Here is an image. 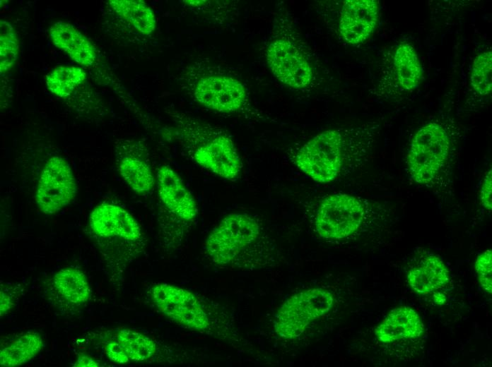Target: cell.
I'll use <instances>...</instances> for the list:
<instances>
[{"label": "cell", "instance_id": "1", "mask_svg": "<svg viewBox=\"0 0 492 367\" xmlns=\"http://www.w3.org/2000/svg\"><path fill=\"white\" fill-rule=\"evenodd\" d=\"M450 142L445 128L430 122L414 134L406 156V165L412 181L423 186L435 183L445 166Z\"/></svg>", "mask_w": 492, "mask_h": 367}, {"label": "cell", "instance_id": "2", "mask_svg": "<svg viewBox=\"0 0 492 367\" xmlns=\"http://www.w3.org/2000/svg\"><path fill=\"white\" fill-rule=\"evenodd\" d=\"M89 228L105 254L109 250L140 247L143 232L136 219L124 207L102 202L90 212Z\"/></svg>", "mask_w": 492, "mask_h": 367}, {"label": "cell", "instance_id": "3", "mask_svg": "<svg viewBox=\"0 0 492 367\" xmlns=\"http://www.w3.org/2000/svg\"><path fill=\"white\" fill-rule=\"evenodd\" d=\"M260 233L255 218L245 213H231L211 231L204 243V250L214 263L230 265L257 241Z\"/></svg>", "mask_w": 492, "mask_h": 367}, {"label": "cell", "instance_id": "4", "mask_svg": "<svg viewBox=\"0 0 492 367\" xmlns=\"http://www.w3.org/2000/svg\"><path fill=\"white\" fill-rule=\"evenodd\" d=\"M344 138L336 129L324 131L297 152V167L316 182H332L339 174L344 164Z\"/></svg>", "mask_w": 492, "mask_h": 367}, {"label": "cell", "instance_id": "5", "mask_svg": "<svg viewBox=\"0 0 492 367\" xmlns=\"http://www.w3.org/2000/svg\"><path fill=\"white\" fill-rule=\"evenodd\" d=\"M334 302L332 294L322 288L297 293L280 307L275 317L276 333L285 339L300 336L310 323L327 313Z\"/></svg>", "mask_w": 492, "mask_h": 367}, {"label": "cell", "instance_id": "6", "mask_svg": "<svg viewBox=\"0 0 492 367\" xmlns=\"http://www.w3.org/2000/svg\"><path fill=\"white\" fill-rule=\"evenodd\" d=\"M364 203L358 197L335 193L325 197L315 217V229L326 239H343L353 234L366 217Z\"/></svg>", "mask_w": 492, "mask_h": 367}, {"label": "cell", "instance_id": "7", "mask_svg": "<svg viewBox=\"0 0 492 367\" xmlns=\"http://www.w3.org/2000/svg\"><path fill=\"white\" fill-rule=\"evenodd\" d=\"M77 193V182L69 162L52 156L40 172L35 193L37 207L45 214L53 215L68 206Z\"/></svg>", "mask_w": 492, "mask_h": 367}, {"label": "cell", "instance_id": "8", "mask_svg": "<svg viewBox=\"0 0 492 367\" xmlns=\"http://www.w3.org/2000/svg\"><path fill=\"white\" fill-rule=\"evenodd\" d=\"M151 296L158 309L176 323L199 332L209 327L208 314L192 292L176 285L160 283L153 287Z\"/></svg>", "mask_w": 492, "mask_h": 367}, {"label": "cell", "instance_id": "9", "mask_svg": "<svg viewBox=\"0 0 492 367\" xmlns=\"http://www.w3.org/2000/svg\"><path fill=\"white\" fill-rule=\"evenodd\" d=\"M192 95L204 107L221 113H232L244 104L247 92L237 79L224 75L205 74L193 83Z\"/></svg>", "mask_w": 492, "mask_h": 367}, {"label": "cell", "instance_id": "10", "mask_svg": "<svg viewBox=\"0 0 492 367\" xmlns=\"http://www.w3.org/2000/svg\"><path fill=\"white\" fill-rule=\"evenodd\" d=\"M270 71L281 83L296 89L308 87L312 79L308 61L290 41L276 39L266 52Z\"/></svg>", "mask_w": 492, "mask_h": 367}, {"label": "cell", "instance_id": "11", "mask_svg": "<svg viewBox=\"0 0 492 367\" xmlns=\"http://www.w3.org/2000/svg\"><path fill=\"white\" fill-rule=\"evenodd\" d=\"M201 167L228 180L235 179L242 168L233 140L226 135L216 134L197 147L193 154Z\"/></svg>", "mask_w": 492, "mask_h": 367}, {"label": "cell", "instance_id": "12", "mask_svg": "<svg viewBox=\"0 0 492 367\" xmlns=\"http://www.w3.org/2000/svg\"><path fill=\"white\" fill-rule=\"evenodd\" d=\"M378 11V3L375 0L344 1L339 21L344 40L351 44L365 41L376 26Z\"/></svg>", "mask_w": 492, "mask_h": 367}, {"label": "cell", "instance_id": "13", "mask_svg": "<svg viewBox=\"0 0 492 367\" xmlns=\"http://www.w3.org/2000/svg\"><path fill=\"white\" fill-rule=\"evenodd\" d=\"M157 186L159 198L170 212L183 221L190 222L196 218L198 208L195 199L170 167H160Z\"/></svg>", "mask_w": 492, "mask_h": 367}, {"label": "cell", "instance_id": "14", "mask_svg": "<svg viewBox=\"0 0 492 367\" xmlns=\"http://www.w3.org/2000/svg\"><path fill=\"white\" fill-rule=\"evenodd\" d=\"M117 171L129 188L139 195L150 192L156 184L144 149L136 144L124 143L117 155Z\"/></svg>", "mask_w": 492, "mask_h": 367}, {"label": "cell", "instance_id": "15", "mask_svg": "<svg viewBox=\"0 0 492 367\" xmlns=\"http://www.w3.org/2000/svg\"><path fill=\"white\" fill-rule=\"evenodd\" d=\"M49 35L52 44L77 64L90 66L95 61L94 46L71 24L57 21L49 28Z\"/></svg>", "mask_w": 492, "mask_h": 367}, {"label": "cell", "instance_id": "16", "mask_svg": "<svg viewBox=\"0 0 492 367\" xmlns=\"http://www.w3.org/2000/svg\"><path fill=\"white\" fill-rule=\"evenodd\" d=\"M423 325L417 313L410 307L401 306L392 310L375 328L377 338L385 343L403 339L419 337Z\"/></svg>", "mask_w": 492, "mask_h": 367}, {"label": "cell", "instance_id": "17", "mask_svg": "<svg viewBox=\"0 0 492 367\" xmlns=\"http://www.w3.org/2000/svg\"><path fill=\"white\" fill-rule=\"evenodd\" d=\"M407 281L416 293L426 294L444 287L449 281V272L439 257L430 254L409 270Z\"/></svg>", "mask_w": 492, "mask_h": 367}, {"label": "cell", "instance_id": "18", "mask_svg": "<svg viewBox=\"0 0 492 367\" xmlns=\"http://www.w3.org/2000/svg\"><path fill=\"white\" fill-rule=\"evenodd\" d=\"M108 4L118 16L139 32L149 35L155 30V14L144 1L110 0Z\"/></svg>", "mask_w": 492, "mask_h": 367}, {"label": "cell", "instance_id": "19", "mask_svg": "<svg viewBox=\"0 0 492 367\" xmlns=\"http://www.w3.org/2000/svg\"><path fill=\"white\" fill-rule=\"evenodd\" d=\"M53 283L59 295L72 304H82L88 301L90 288L84 273L69 267L55 273Z\"/></svg>", "mask_w": 492, "mask_h": 367}, {"label": "cell", "instance_id": "20", "mask_svg": "<svg viewBox=\"0 0 492 367\" xmlns=\"http://www.w3.org/2000/svg\"><path fill=\"white\" fill-rule=\"evenodd\" d=\"M394 65L401 86L406 90L417 88L422 76V68L414 47L401 42L396 49Z\"/></svg>", "mask_w": 492, "mask_h": 367}, {"label": "cell", "instance_id": "21", "mask_svg": "<svg viewBox=\"0 0 492 367\" xmlns=\"http://www.w3.org/2000/svg\"><path fill=\"white\" fill-rule=\"evenodd\" d=\"M41 337L28 332L12 342L0 351V364L4 367L21 366L33 359L42 349Z\"/></svg>", "mask_w": 492, "mask_h": 367}, {"label": "cell", "instance_id": "22", "mask_svg": "<svg viewBox=\"0 0 492 367\" xmlns=\"http://www.w3.org/2000/svg\"><path fill=\"white\" fill-rule=\"evenodd\" d=\"M86 76V72L80 67L60 66L46 76V85L53 95L64 98L69 96L84 81Z\"/></svg>", "mask_w": 492, "mask_h": 367}, {"label": "cell", "instance_id": "23", "mask_svg": "<svg viewBox=\"0 0 492 367\" xmlns=\"http://www.w3.org/2000/svg\"><path fill=\"white\" fill-rule=\"evenodd\" d=\"M116 338L130 360L146 361L156 351V344L154 341L141 332L129 329H122L117 332Z\"/></svg>", "mask_w": 492, "mask_h": 367}, {"label": "cell", "instance_id": "24", "mask_svg": "<svg viewBox=\"0 0 492 367\" xmlns=\"http://www.w3.org/2000/svg\"><path fill=\"white\" fill-rule=\"evenodd\" d=\"M19 43L16 32L8 22L0 20V73H6L18 58Z\"/></svg>", "mask_w": 492, "mask_h": 367}, {"label": "cell", "instance_id": "25", "mask_svg": "<svg viewBox=\"0 0 492 367\" xmlns=\"http://www.w3.org/2000/svg\"><path fill=\"white\" fill-rule=\"evenodd\" d=\"M492 52L478 54L473 62L470 82L473 89L481 95H489L492 89Z\"/></svg>", "mask_w": 492, "mask_h": 367}, {"label": "cell", "instance_id": "26", "mask_svg": "<svg viewBox=\"0 0 492 367\" xmlns=\"http://www.w3.org/2000/svg\"><path fill=\"white\" fill-rule=\"evenodd\" d=\"M475 269L481 287L488 294L492 291V253L486 250L479 255L475 263Z\"/></svg>", "mask_w": 492, "mask_h": 367}, {"label": "cell", "instance_id": "27", "mask_svg": "<svg viewBox=\"0 0 492 367\" xmlns=\"http://www.w3.org/2000/svg\"><path fill=\"white\" fill-rule=\"evenodd\" d=\"M105 354L111 361L117 363H127L130 360L124 348L117 341L110 342L106 345Z\"/></svg>", "mask_w": 492, "mask_h": 367}, {"label": "cell", "instance_id": "28", "mask_svg": "<svg viewBox=\"0 0 492 367\" xmlns=\"http://www.w3.org/2000/svg\"><path fill=\"white\" fill-rule=\"evenodd\" d=\"M492 173L491 169L486 174L480 190L481 205L488 210H491L492 199Z\"/></svg>", "mask_w": 492, "mask_h": 367}, {"label": "cell", "instance_id": "29", "mask_svg": "<svg viewBox=\"0 0 492 367\" xmlns=\"http://www.w3.org/2000/svg\"><path fill=\"white\" fill-rule=\"evenodd\" d=\"M0 296V313L2 317L14 306L16 294L8 289H1Z\"/></svg>", "mask_w": 492, "mask_h": 367}, {"label": "cell", "instance_id": "30", "mask_svg": "<svg viewBox=\"0 0 492 367\" xmlns=\"http://www.w3.org/2000/svg\"><path fill=\"white\" fill-rule=\"evenodd\" d=\"M74 367H97L99 363L92 357L86 355L78 356L76 361L73 364Z\"/></svg>", "mask_w": 492, "mask_h": 367}, {"label": "cell", "instance_id": "31", "mask_svg": "<svg viewBox=\"0 0 492 367\" xmlns=\"http://www.w3.org/2000/svg\"><path fill=\"white\" fill-rule=\"evenodd\" d=\"M445 299L444 296L440 295V293H435L434 294V301L436 303L442 304L445 302Z\"/></svg>", "mask_w": 492, "mask_h": 367}]
</instances>
